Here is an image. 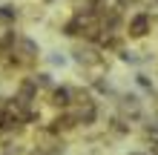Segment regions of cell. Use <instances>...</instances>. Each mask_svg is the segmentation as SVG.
<instances>
[{"label":"cell","instance_id":"cell-1","mask_svg":"<svg viewBox=\"0 0 158 155\" xmlns=\"http://www.w3.org/2000/svg\"><path fill=\"white\" fill-rule=\"evenodd\" d=\"M152 20H155V17H152L150 12H135V14L124 23V26H127V38H129V40H144L147 35L152 32Z\"/></svg>","mask_w":158,"mask_h":155},{"label":"cell","instance_id":"cell-2","mask_svg":"<svg viewBox=\"0 0 158 155\" xmlns=\"http://www.w3.org/2000/svg\"><path fill=\"white\" fill-rule=\"evenodd\" d=\"M46 98H49V104L55 112H63V109L72 106V84H55L49 92H46Z\"/></svg>","mask_w":158,"mask_h":155},{"label":"cell","instance_id":"cell-3","mask_svg":"<svg viewBox=\"0 0 158 155\" xmlns=\"http://www.w3.org/2000/svg\"><path fill=\"white\" fill-rule=\"evenodd\" d=\"M20 20V6L17 3H0V29H15Z\"/></svg>","mask_w":158,"mask_h":155},{"label":"cell","instance_id":"cell-4","mask_svg":"<svg viewBox=\"0 0 158 155\" xmlns=\"http://www.w3.org/2000/svg\"><path fill=\"white\" fill-rule=\"evenodd\" d=\"M20 20H23V23H43V20H46L43 3H23V6H20Z\"/></svg>","mask_w":158,"mask_h":155},{"label":"cell","instance_id":"cell-5","mask_svg":"<svg viewBox=\"0 0 158 155\" xmlns=\"http://www.w3.org/2000/svg\"><path fill=\"white\" fill-rule=\"evenodd\" d=\"M46 66L52 69H63V66H69V55L66 52H60V49H49V52H43V58H40Z\"/></svg>","mask_w":158,"mask_h":155},{"label":"cell","instance_id":"cell-6","mask_svg":"<svg viewBox=\"0 0 158 155\" xmlns=\"http://www.w3.org/2000/svg\"><path fill=\"white\" fill-rule=\"evenodd\" d=\"M106 135L109 138H127L129 135V121H124L121 115H112L106 121Z\"/></svg>","mask_w":158,"mask_h":155},{"label":"cell","instance_id":"cell-7","mask_svg":"<svg viewBox=\"0 0 158 155\" xmlns=\"http://www.w3.org/2000/svg\"><path fill=\"white\" fill-rule=\"evenodd\" d=\"M129 155H147V152H129Z\"/></svg>","mask_w":158,"mask_h":155}]
</instances>
